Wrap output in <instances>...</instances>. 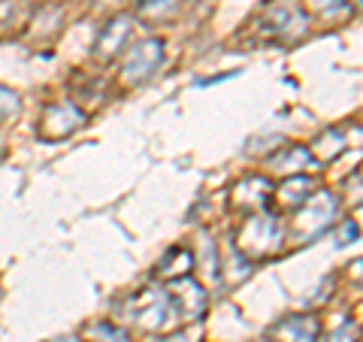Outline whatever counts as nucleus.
<instances>
[{"label":"nucleus","instance_id":"obj_2","mask_svg":"<svg viewBox=\"0 0 363 342\" xmlns=\"http://www.w3.org/2000/svg\"><path fill=\"white\" fill-rule=\"evenodd\" d=\"M333 339H336V342H354V339H348V330H342V333H336Z\"/></svg>","mask_w":363,"mask_h":342},{"label":"nucleus","instance_id":"obj_1","mask_svg":"<svg viewBox=\"0 0 363 342\" xmlns=\"http://www.w3.org/2000/svg\"><path fill=\"white\" fill-rule=\"evenodd\" d=\"M272 342H315L318 339V321L312 318H288L279 327L269 330Z\"/></svg>","mask_w":363,"mask_h":342}]
</instances>
